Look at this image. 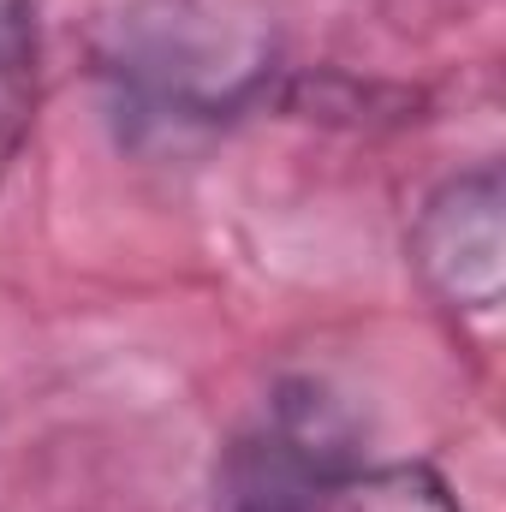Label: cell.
<instances>
[{
	"instance_id": "277c9868",
	"label": "cell",
	"mask_w": 506,
	"mask_h": 512,
	"mask_svg": "<svg viewBox=\"0 0 506 512\" xmlns=\"http://www.w3.org/2000/svg\"><path fill=\"white\" fill-rule=\"evenodd\" d=\"M36 114V0H0V179Z\"/></svg>"
},
{
	"instance_id": "7a4b0ae2",
	"label": "cell",
	"mask_w": 506,
	"mask_h": 512,
	"mask_svg": "<svg viewBox=\"0 0 506 512\" xmlns=\"http://www.w3.org/2000/svg\"><path fill=\"white\" fill-rule=\"evenodd\" d=\"M411 268L447 310H495L506 292V191L495 167L447 179L417 227H411Z\"/></svg>"
},
{
	"instance_id": "6da1fadb",
	"label": "cell",
	"mask_w": 506,
	"mask_h": 512,
	"mask_svg": "<svg viewBox=\"0 0 506 512\" xmlns=\"http://www.w3.org/2000/svg\"><path fill=\"white\" fill-rule=\"evenodd\" d=\"M346 441L322 393H280L268 423L221 459V512H304L334 471L352 465Z\"/></svg>"
},
{
	"instance_id": "3957f363",
	"label": "cell",
	"mask_w": 506,
	"mask_h": 512,
	"mask_svg": "<svg viewBox=\"0 0 506 512\" xmlns=\"http://www.w3.org/2000/svg\"><path fill=\"white\" fill-rule=\"evenodd\" d=\"M304 512H459V501L429 465H346Z\"/></svg>"
}]
</instances>
